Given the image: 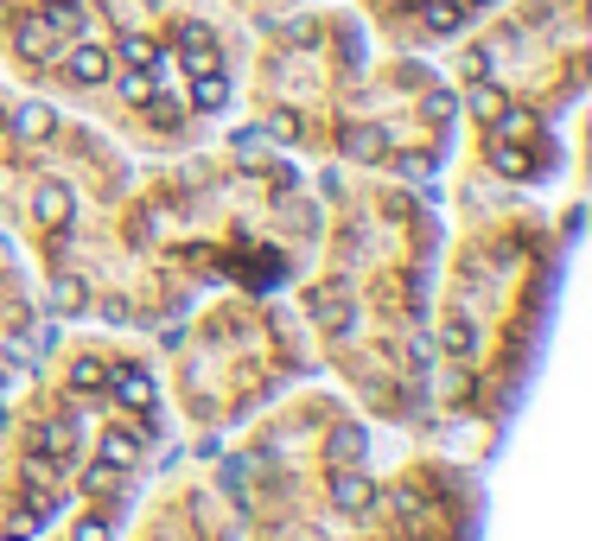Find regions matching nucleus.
Here are the masks:
<instances>
[{
  "mask_svg": "<svg viewBox=\"0 0 592 541\" xmlns=\"http://www.w3.org/2000/svg\"><path fill=\"white\" fill-rule=\"evenodd\" d=\"M370 497H376V484L363 478V471H344V478L332 484V503L344 516H363V510H370Z\"/></svg>",
  "mask_w": 592,
  "mask_h": 541,
  "instance_id": "nucleus-1",
  "label": "nucleus"
},
{
  "mask_svg": "<svg viewBox=\"0 0 592 541\" xmlns=\"http://www.w3.org/2000/svg\"><path fill=\"white\" fill-rule=\"evenodd\" d=\"M64 71H71V83H102V77H109V51H102V45H77L71 58H64Z\"/></svg>",
  "mask_w": 592,
  "mask_h": 541,
  "instance_id": "nucleus-2",
  "label": "nucleus"
},
{
  "mask_svg": "<svg viewBox=\"0 0 592 541\" xmlns=\"http://www.w3.org/2000/svg\"><path fill=\"white\" fill-rule=\"evenodd\" d=\"M32 211H39V223H71V185H39L32 191Z\"/></svg>",
  "mask_w": 592,
  "mask_h": 541,
  "instance_id": "nucleus-3",
  "label": "nucleus"
},
{
  "mask_svg": "<svg viewBox=\"0 0 592 541\" xmlns=\"http://www.w3.org/2000/svg\"><path fill=\"white\" fill-rule=\"evenodd\" d=\"M109 382H115V395L128 401V408H147V401H153V382H147V370H134V363L109 370Z\"/></svg>",
  "mask_w": 592,
  "mask_h": 541,
  "instance_id": "nucleus-4",
  "label": "nucleus"
},
{
  "mask_svg": "<svg viewBox=\"0 0 592 541\" xmlns=\"http://www.w3.org/2000/svg\"><path fill=\"white\" fill-rule=\"evenodd\" d=\"M185 64L191 71H217V39H211V26H185Z\"/></svg>",
  "mask_w": 592,
  "mask_h": 541,
  "instance_id": "nucleus-5",
  "label": "nucleus"
},
{
  "mask_svg": "<svg viewBox=\"0 0 592 541\" xmlns=\"http://www.w3.org/2000/svg\"><path fill=\"white\" fill-rule=\"evenodd\" d=\"M51 128H58V115H51L45 102H26V109H13V134H26V141H45Z\"/></svg>",
  "mask_w": 592,
  "mask_h": 541,
  "instance_id": "nucleus-6",
  "label": "nucleus"
},
{
  "mask_svg": "<svg viewBox=\"0 0 592 541\" xmlns=\"http://www.w3.org/2000/svg\"><path fill=\"white\" fill-rule=\"evenodd\" d=\"M102 382H109V363H102V357H77V363H71V389H77V395H96Z\"/></svg>",
  "mask_w": 592,
  "mask_h": 541,
  "instance_id": "nucleus-7",
  "label": "nucleus"
},
{
  "mask_svg": "<svg viewBox=\"0 0 592 541\" xmlns=\"http://www.w3.org/2000/svg\"><path fill=\"white\" fill-rule=\"evenodd\" d=\"M191 102H198V109H223V102H230V77H223V71H204L198 90H191Z\"/></svg>",
  "mask_w": 592,
  "mask_h": 541,
  "instance_id": "nucleus-8",
  "label": "nucleus"
},
{
  "mask_svg": "<svg viewBox=\"0 0 592 541\" xmlns=\"http://www.w3.org/2000/svg\"><path fill=\"white\" fill-rule=\"evenodd\" d=\"M312 306H319V319H325V325H338V331H351V319H357L344 293H319V300H312Z\"/></svg>",
  "mask_w": 592,
  "mask_h": 541,
  "instance_id": "nucleus-9",
  "label": "nucleus"
},
{
  "mask_svg": "<svg viewBox=\"0 0 592 541\" xmlns=\"http://www.w3.org/2000/svg\"><path fill=\"white\" fill-rule=\"evenodd\" d=\"M39 446L51 452V459H64V452H71V446H77V421H51V427L39 433Z\"/></svg>",
  "mask_w": 592,
  "mask_h": 541,
  "instance_id": "nucleus-10",
  "label": "nucleus"
},
{
  "mask_svg": "<svg viewBox=\"0 0 592 541\" xmlns=\"http://www.w3.org/2000/svg\"><path fill=\"white\" fill-rule=\"evenodd\" d=\"M121 58H128L134 71H147V64H160V45L141 39V32H128V39H121Z\"/></svg>",
  "mask_w": 592,
  "mask_h": 541,
  "instance_id": "nucleus-11",
  "label": "nucleus"
},
{
  "mask_svg": "<svg viewBox=\"0 0 592 541\" xmlns=\"http://www.w3.org/2000/svg\"><path fill=\"white\" fill-rule=\"evenodd\" d=\"M503 109H510V102H503L497 83H478V90H472V115H478V121H497Z\"/></svg>",
  "mask_w": 592,
  "mask_h": 541,
  "instance_id": "nucleus-12",
  "label": "nucleus"
},
{
  "mask_svg": "<svg viewBox=\"0 0 592 541\" xmlns=\"http://www.w3.org/2000/svg\"><path fill=\"white\" fill-rule=\"evenodd\" d=\"M344 153H351V160H382V134H376V128H351Z\"/></svg>",
  "mask_w": 592,
  "mask_h": 541,
  "instance_id": "nucleus-13",
  "label": "nucleus"
},
{
  "mask_svg": "<svg viewBox=\"0 0 592 541\" xmlns=\"http://www.w3.org/2000/svg\"><path fill=\"white\" fill-rule=\"evenodd\" d=\"M45 26L77 32V26H83V7H77V0H51V7H45Z\"/></svg>",
  "mask_w": 592,
  "mask_h": 541,
  "instance_id": "nucleus-14",
  "label": "nucleus"
},
{
  "mask_svg": "<svg viewBox=\"0 0 592 541\" xmlns=\"http://www.w3.org/2000/svg\"><path fill=\"white\" fill-rule=\"evenodd\" d=\"M491 166L503 172V179H529V153H522V147H497Z\"/></svg>",
  "mask_w": 592,
  "mask_h": 541,
  "instance_id": "nucleus-15",
  "label": "nucleus"
},
{
  "mask_svg": "<svg viewBox=\"0 0 592 541\" xmlns=\"http://www.w3.org/2000/svg\"><path fill=\"white\" fill-rule=\"evenodd\" d=\"M134 452H141V433H109V446H102V459H109V465H128Z\"/></svg>",
  "mask_w": 592,
  "mask_h": 541,
  "instance_id": "nucleus-16",
  "label": "nucleus"
},
{
  "mask_svg": "<svg viewBox=\"0 0 592 541\" xmlns=\"http://www.w3.org/2000/svg\"><path fill=\"white\" fill-rule=\"evenodd\" d=\"M452 109H459V102H452V96H446V90H433V96H427V102H421V115H427V121H433V128H446V121H452Z\"/></svg>",
  "mask_w": 592,
  "mask_h": 541,
  "instance_id": "nucleus-17",
  "label": "nucleus"
},
{
  "mask_svg": "<svg viewBox=\"0 0 592 541\" xmlns=\"http://www.w3.org/2000/svg\"><path fill=\"white\" fill-rule=\"evenodd\" d=\"M230 147H236V160H249V166H255V160H261V128H236V134H230Z\"/></svg>",
  "mask_w": 592,
  "mask_h": 541,
  "instance_id": "nucleus-18",
  "label": "nucleus"
},
{
  "mask_svg": "<svg viewBox=\"0 0 592 541\" xmlns=\"http://www.w3.org/2000/svg\"><path fill=\"white\" fill-rule=\"evenodd\" d=\"M497 121H503V134H510V141H529V128H535V115H522V109H503Z\"/></svg>",
  "mask_w": 592,
  "mask_h": 541,
  "instance_id": "nucleus-19",
  "label": "nucleus"
},
{
  "mask_svg": "<svg viewBox=\"0 0 592 541\" xmlns=\"http://www.w3.org/2000/svg\"><path fill=\"white\" fill-rule=\"evenodd\" d=\"M83 306H90V293L77 281H58V312H83Z\"/></svg>",
  "mask_w": 592,
  "mask_h": 541,
  "instance_id": "nucleus-20",
  "label": "nucleus"
},
{
  "mask_svg": "<svg viewBox=\"0 0 592 541\" xmlns=\"http://www.w3.org/2000/svg\"><path fill=\"white\" fill-rule=\"evenodd\" d=\"M71 541H109V522H102V516H77Z\"/></svg>",
  "mask_w": 592,
  "mask_h": 541,
  "instance_id": "nucleus-21",
  "label": "nucleus"
},
{
  "mask_svg": "<svg viewBox=\"0 0 592 541\" xmlns=\"http://www.w3.org/2000/svg\"><path fill=\"white\" fill-rule=\"evenodd\" d=\"M83 484H90V491H109V484H115V465H109V459H96L90 471H83Z\"/></svg>",
  "mask_w": 592,
  "mask_h": 541,
  "instance_id": "nucleus-22",
  "label": "nucleus"
},
{
  "mask_svg": "<svg viewBox=\"0 0 592 541\" xmlns=\"http://www.w3.org/2000/svg\"><path fill=\"white\" fill-rule=\"evenodd\" d=\"M459 20H465V13H459V7H427V26H433V32H452V26H459Z\"/></svg>",
  "mask_w": 592,
  "mask_h": 541,
  "instance_id": "nucleus-23",
  "label": "nucleus"
},
{
  "mask_svg": "<svg viewBox=\"0 0 592 541\" xmlns=\"http://www.w3.org/2000/svg\"><path fill=\"white\" fill-rule=\"evenodd\" d=\"M395 172H402V179H427L433 160H421V153H402V160H395Z\"/></svg>",
  "mask_w": 592,
  "mask_h": 541,
  "instance_id": "nucleus-24",
  "label": "nucleus"
},
{
  "mask_svg": "<svg viewBox=\"0 0 592 541\" xmlns=\"http://www.w3.org/2000/svg\"><path fill=\"white\" fill-rule=\"evenodd\" d=\"M121 96H128V102H147V96H153V83H147V77H141V71H134V77H128V83H121Z\"/></svg>",
  "mask_w": 592,
  "mask_h": 541,
  "instance_id": "nucleus-25",
  "label": "nucleus"
},
{
  "mask_svg": "<svg viewBox=\"0 0 592 541\" xmlns=\"http://www.w3.org/2000/svg\"><path fill=\"white\" fill-rule=\"evenodd\" d=\"M268 134H274V141H293V134H300V121H293V115H274Z\"/></svg>",
  "mask_w": 592,
  "mask_h": 541,
  "instance_id": "nucleus-26",
  "label": "nucleus"
},
{
  "mask_svg": "<svg viewBox=\"0 0 592 541\" xmlns=\"http://www.w3.org/2000/svg\"><path fill=\"white\" fill-rule=\"evenodd\" d=\"M7 541H26V535H7Z\"/></svg>",
  "mask_w": 592,
  "mask_h": 541,
  "instance_id": "nucleus-27",
  "label": "nucleus"
},
{
  "mask_svg": "<svg viewBox=\"0 0 592 541\" xmlns=\"http://www.w3.org/2000/svg\"><path fill=\"white\" fill-rule=\"evenodd\" d=\"M0 128H7V115H0Z\"/></svg>",
  "mask_w": 592,
  "mask_h": 541,
  "instance_id": "nucleus-28",
  "label": "nucleus"
},
{
  "mask_svg": "<svg viewBox=\"0 0 592 541\" xmlns=\"http://www.w3.org/2000/svg\"><path fill=\"white\" fill-rule=\"evenodd\" d=\"M472 7H484V0H472Z\"/></svg>",
  "mask_w": 592,
  "mask_h": 541,
  "instance_id": "nucleus-29",
  "label": "nucleus"
}]
</instances>
